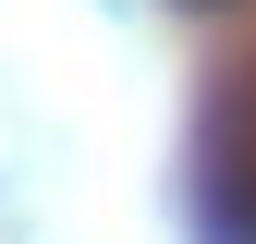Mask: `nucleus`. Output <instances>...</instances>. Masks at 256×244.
I'll list each match as a JSON object with an SVG mask.
<instances>
[{"label": "nucleus", "mask_w": 256, "mask_h": 244, "mask_svg": "<svg viewBox=\"0 0 256 244\" xmlns=\"http://www.w3.org/2000/svg\"><path fill=\"white\" fill-rule=\"evenodd\" d=\"M171 12H232V0H171Z\"/></svg>", "instance_id": "obj_1"}]
</instances>
